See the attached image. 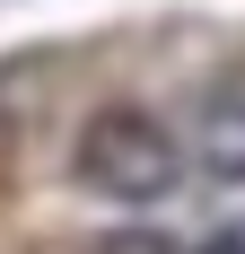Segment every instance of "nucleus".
Returning <instances> with one entry per match:
<instances>
[{
  "label": "nucleus",
  "mask_w": 245,
  "mask_h": 254,
  "mask_svg": "<svg viewBox=\"0 0 245 254\" xmlns=\"http://www.w3.org/2000/svg\"><path fill=\"white\" fill-rule=\"evenodd\" d=\"M70 176L88 184V193H105V202H167L175 176H184V149H175V131L158 123V114L105 105V114H88V131H79Z\"/></svg>",
  "instance_id": "nucleus-1"
},
{
  "label": "nucleus",
  "mask_w": 245,
  "mask_h": 254,
  "mask_svg": "<svg viewBox=\"0 0 245 254\" xmlns=\"http://www.w3.org/2000/svg\"><path fill=\"white\" fill-rule=\"evenodd\" d=\"M193 158L210 184H245V70H228L193 114Z\"/></svg>",
  "instance_id": "nucleus-2"
},
{
  "label": "nucleus",
  "mask_w": 245,
  "mask_h": 254,
  "mask_svg": "<svg viewBox=\"0 0 245 254\" xmlns=\"http://www.w3.org/2000/svg\"><path fill=\"white\" fill-rule=\"evenodd\" d=\"M88 254H184L175 237H158V228H114V237H97Z\"/></svg>",
  "instance_id": "nucleus-3"
},
{
  "label": "nucleus",
  "mask_w": 245,
  "mask_h": 254,
  "mask_svg": "<svg viewBox=\"0 0 245 254\" xmlns=\"http://www.w3.org/2000/svg\"><path fill=\"white\" fill-rule=\"evenodd\" d=\"M193 254H245V219H228V228H210V237H201Z\"/></svg>",
  "instance_id": "nucleus-4"
}]
</instances>
